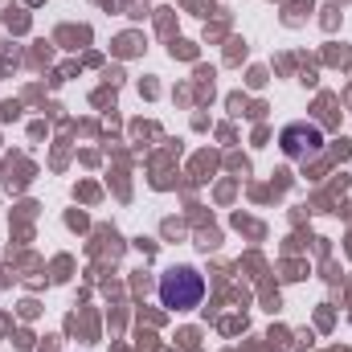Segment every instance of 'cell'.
Here are the masks:
<instances>
[{
    "instance_id": "6da1fadb",
    "label": "cell",
    "mask_w": 352,
    "mask_h": 352,
    "mask_svg": "<svg viewBox=\"0 0 352 352\" xmlns=\"http://www.w3.org/2000/svg\"><path fill=\"white\" fill-rule=\"evenodd\" d=\"M201 295H205V278H201L192 266H176V270H168V274L160 278V303L173 307V311L197 307Z\"/></svg>"
},
{
    "instance_id": "7a4b0ae2",
    "label": "cell",
    "mask_w": 352,
    "mask_h": 352,
    "mask_svg": "<svg viewBox=\"0 0 352 352\" xmlns=\"http://www.w3.org/2000/svg\"><path fill=\"white\" fill-rule=\"evenodd\" d=\"M278 144H283V152H287L291 160H299V164H307V160H316V156L324 152V131H320L316 123H307V119H299V123H287V127H283V135H278Z\"/></svg>"
}]
</instances>
